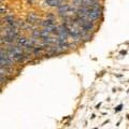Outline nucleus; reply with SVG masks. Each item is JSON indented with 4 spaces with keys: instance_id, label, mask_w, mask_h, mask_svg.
<instances>
[{
    "instance_id": "7ed1b4c3",
    "label": "nucleus",
    "mask_w": 129,
    "mask_h": 129,
    "mask_svg": "<svg viewBox=\"0 0 129 129\" xmlns=\"http://www.w3.org/2000/svg\"><path fill=\"white\" fill-rule=\"evenodd\" d=\"M3 74H6V70L0 69V75H3Z\"/></svg>"
},
{
    "instance_id": "f257e3e1",
    "label": "nucleus",
    "mask_w": 129,
    "mask_h": 129,
    "mask_svg": "<svg viewBox=\"0 0 129 129\" xmlns=\"http://www.w3.org/2000/svg\"><path fill=\"white\" fill-rule=\"evenodd\" d=\"M46 3H48L52 7H56V6H59L60 1L59 0H46Z\"/></svg>"
},
{
    "instance_id": "20e7f679",
    "label": "nucleus",
    "mask_w": 129,
    "mask_h": 129,
    "mask_svg": "<svg viewBox=\"0 0 129 129\" xmlns=\"http://www.w3.org/2000/svg\"><path fill=\"white\" fill-rule=\"evenodd\" d=\"M95 129H97V128H95Z\"/></svg>"
},
{
    "instance_id": "f03ea898",
    "label": "nucleus",
    "mask_w": 129,
    "mask_h": 129,
    "mask_svg": "<svg viewBox=\"0 0 129 129\" xmlns=\"http://www.w3.org/2000/svg\"><path fill=\"white\" fill-rule=\"evenodd\" d=\"M122 108H123V106H122V104H119L117 108H115V111H116V112H118V111L122 110Z\"/></svg>"
}]
</instances>
